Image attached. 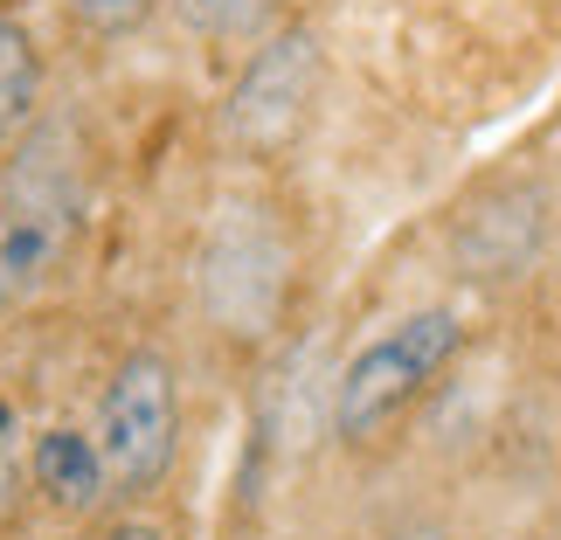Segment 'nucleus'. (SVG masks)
I'll use <instances>...</instances> for the list:
<instances>
[{"instance_id":"1","label":"nucleus","mask_w":561,"mask_h":540,"mask_svg":"<svg viewBox=\"0 0 561 540\" xmlns=\"http://www.w3.org/2000/svg\"><path fill=\"white\" fill-rule=\"evenodd\" d=\"M256 174V166H250ZM306 291V222L264 174L229 181L194 235V306L215 340L236 354H264L291 326Z\"/></svg>"},{"instance_id":"2","label":"nucleus","mask_w":561,"mask_h":540,"mask_svg":"<svg viewBox=\"0 0 561 540\" xmlns=\"http://www.w3.org/2000/svg\"><path fill=\"white\" fill-rule=\"evenodd\" d=\"M471 347V319L458 306H409L360 340L333 367L327 429L347 458H375L423 416V402L450 381V367Z\"/></svg>"},{"instance_id":"3","label":"nucleus","mask_w":561,"mask_h":540,"mask_svg":"<svg viewBox=\"0 0 561 540\" xmlns=\"http://www.w3.org/2000/svg\"><path fill=\"white\" fill-rule=\"evenodd\" d=\"M83 222H91L83 160L62 146V133H28L0 181V319L28 312L70 277L83 256Z\"/></svg>"},{"instance_id":"4","label":"nucleus","mask_w":561,"mask_h":540,"mask_svg":"<svg viewBox=\"0 0 561 540\" xmlns=\"http://www.w3.org/2000/svg\"><path fill=\"white\" fill-rule=\"evenodd\" d=\"M319 91H327V42H319L312 21H285L271 28L256 49L243 56L236 83L222 91V112H215V139L236 166H277L306 139V125L319 112Z\"/></svg>"},{"instance_id":"5","label":"nucleus","mask_w":561,"mask_h":540,"mask_svg":"<svg viewBox=\"0 0 561 540\" xmlns=\"http://www.w3.org/2000/svg\"><path fill=\"white\" fill-rule=\"evenodd\" d=\"M181 367L167 360L160 347H125L98 381L91 402V437L104 450V471H112L118 506H139L174 479L181 464Z\"/></svg>"},{"instance_id":"6","label":"nucleus","mask_w":561,"mask_h":540,"mask_svg":"<svg viewBox=\"0 0 561 540\" xmlns=\"http://www.w3.org/2000/svg\"><path fill=\"white\" fill-rule=\"evenodd\" d=\"M548 243V194L534 181H500L485 187L471 208H458L450 222V256L465 264L471 285H506V277H527L534 256Z\"/></svg>"},{"instance_id":"7","label":"nucleus","mask_w":561,"mask_h":540,"mask_svg":"<svg viewBox=\"0 0 561 540\" xmlns=\"http://www.w3.org/2000/svg\"><path fill=\"white\" fill-rule=\"evenodd\" d=\"M28 492L56 520H104L118 506L91 423H42L28 437Z\"/></svg>"},{"instance_id":"8","label":"nucleus","mask_w":561,"mask_h":540,"mask_svg":"<svg viewBox=\"0 0 561 540\" xmlns=\"http://www.w3.org/2000/svg\"><path fill=\"white\" fill-rule=\"evenodd\" d=\"M167 14H174L194 42H208V49H243L250 56L271 28L291 21V0H167Z\"/></svg>"},{"instance_id":"9","label":"nucleus","mask_w":561,"mask_h":540,"mask_svg":"<svg viewBox=\"0 0 561 540\" xmlns=\"http://www.w3.org/2000/svg\"><path fill=\"white\" fill-rule=\"evenodd\" d=\"M35 112H42V49L14 14H0V153L28 139Z\"/></svg>"},{"instance_id":"10","label":"nucleus","mask_w":561,"mask_h":540,"mask_svg":"<svg viewBox=\"0 0 561 540\" xmlns=\"http://www.w3.org/2000/svg\"><path fill=\"white\" fill-rule=\"evenodd\" d=\"M28 437L35 429L21 423V402L0 388V520H14V513L35 499L28 492Z\"/></svg>"},{"instance_id":"11","label":"nucleus","mask_w":561,"mask_h":540,"mask_svg":"<svg viewBox=\"0 0 561 540\" xmlns=\"http://www.w3.org/2000/svg\"><path fill=\"white\" fill-rule=\"evenodd\" d=\"M160 0H70V14L83 21V28H98V35H125V28H139L146 14H153Z\"/></svg>"},{"instance_id":"12","label":"nucleus","mask_w":561,"mask_h":540,"mask_svg":"<svg viewBox=\"0 0 561 540\" xmlns=\"http://www.w3.org/2000/svg\"><path fill=\"white\" fill-rule=\"evenodd\" d=\"M98 540H174V527L153 520V513H139V506H118L112 520L98 527Z\"/></svg>"},{"instance_id":"13","label":"nucleus","mask_w":561,"mask_h":540,"mask_svg":"<svg viewBox=\"0 0 561 540\" xmlns=\"http://www.w3.org/2000/svg\"><path fill=\"white\" fill-rule=\"evenodd\" d=\"M534 540H561V533H534Z\"/></svg>"}]
</instances>
